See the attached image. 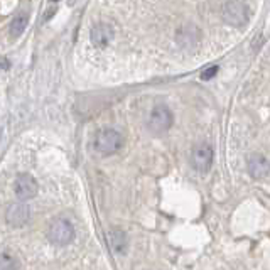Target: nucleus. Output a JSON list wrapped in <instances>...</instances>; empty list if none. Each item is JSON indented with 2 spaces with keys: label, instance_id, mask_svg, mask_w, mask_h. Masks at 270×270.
I'll return each mask as SVG.
<instances>
[{
  "label": "nucleus",
  "instance_id": "nucleus-4",
  "mask_svg": "<svg viewBox=\"0 0 270 270\" xmlns=\"http://www.w3.org/2000/svg\"><path fill=\"white\" fill-rule=\"evenodd\" d=\"M172 122H174V117H172L171 110L167 108L166 105H157V107H154L152 112H150L149 130L152 132L154 135H162L172 127Z\"/></svg>",
  "mask_w": 270,
  "mask_h": 270
},
{
  "label": "nucleus",
  "instance_id": "nucleus-12",
  "mask_svg": "<svg viewBox=\"0 0 270 270\" xmlns=\"http://www.w3.org/2000/svg\"><path fill=\"white\" fill-rule=\"evenodd\" d=\"M0 270H19L17 259L10 252L3 250L2 255H0Z\"/></svg>",
  "mask_w": 270,
  "mask_h": 270
},
{
  "label": "nucleus",
  "instance_id": "nucleus-6",
  "mask_svg": "<svg viewBox=\"0 0 270 270\" xmlns=\"http://www.w3.org/2000/svg\"><path fill=\"white\" fill-rule=\"evenodd\" d=\"M213 149H211V145L208 144H199L196 145L193 150H191V166L196 169L198 172H201V174H205L211 169V166H213Z\"/></svg>",
  "mask_w": 270,
  "mask_h": 270
},
{
  "label": "nucleus",
  "instance_id": "nucleus-13",
  "mask_svg": "<svg viewBox=\"0 0 270 270\" xmlns=\"http://www.w3.org/2000/svg\"><path fill=\"white\" fill-rule=\"evenodd\" d=\"M218 66H208V68L205 69V71L201 73V78L205 79V81H208V79H211V78H215L216 74H218Z\"/></svg>",
  "mask_w": 270,
  "mask_h": 270
},
{
  "label": "nucleus",
  "instance_id": "nucleus-7",
  "mask_svg": "<svg viewBox=\"0 0 270 270\" xmlns=\"http://www.w3.org/2000/svg\"><path fill=\"white\" fill-rule=\"evenodd\" d=\"M30 218V210L25 203H12L10 206L5 210V221L10 227L20 228Z\"/></svg>",
  "mask_w": 270,
  "mask_h": 270
},
{
  "label": "nucleus",
  "instance_id": "nucleus-1",
  "mask_svg": "<svg viewBox=\"0 0 270 270\" xmlns=\"http://www.w3.org/2000/svg\"><path fill=\"white\" fill-rule=\"evenodd\" d=\"M122 144H123L122 134L113 130V128H101V130L96 132L95 140H93L95 150L103 154V156H112V154L118 152L122 149Z\"/></svg>",
  "mask_w": 270,
  "mask_h": 270
},
{
  "label": "nucleus",
  "instance_id": "nucleus-10",
  "mask_svg": "<svg viewBox=\"0 0 270 270\" xmlns=\"http://www.w3.org/2000/svg\"><path fill=\"white\" fill-rule=\"evenodd\" d=\"M108 243H110V249L113 250L115 255H125L127 254V247H128V240H127V235L125 232L118 228H113L112 232L108 233Z\"/></svg>",
  "mask_w": 270,
  "mask_h": 270
},
{
  "label": "nucleus",
  "instance_id": "nucleus-3",
  "mask_svg": "<svg viewBox=\"0 0 270 270\" xmlns=\"http://www.w3.org/2000/svg\"><path fill=\"white\" fill-rule=\"evenodd\" d=\"M221 17L223 20L235 27H242L250 17V8L245 2H225L221 5Z\"/></svg>",
  "mask_w": 270,
  "mask_h": 270
},
{
  "label": "nucleus",
  "instance_id": "nucleus-14",
  "mask_svg": "<svg viewBox=\"0 0 270 270\" xmlns=\"http://www.w3.org/2000/svg\"><path fill=\"white\" fill-rule=\"evenodd\" d=\"M54 12H56V5H49V8H47V12H46V15H44V22H46V20H49L51 19V17H52V14H54Z\"/></svg>",
  "mask_w": 270,
  "mask_h": 270
},
{
  "label": "nucleus",
  "instance_id": "nucleus-11",
  "mask_svg": "<svg viewBox=\"0 0 270 270\" xmlns=\"http://www.w3.org/2000/svg\"><path fill=\"white\" fill-rule=\"evenodd\" d=\"M27 24H29V12H25V10L17 12V15H14V19L10 22L8 32H10V36L14 39L19 37V36H22V32L25 30V27H27Z\"/></svg>",
  "mask_w": 270,
  "mask_h": 270
},
{
  "label": "nucleus",
  "instance_id": "nucleus-5",
  "mask_svg": "<svg viewBox=\"0 0 270 270\" xmlns=\"http://www.w3.org/2000/svg\"><path fill=\"white\" fill-rule=\"evenodd\" d=\"M39 191V184L34 179V176L30 174H17V178L14 179V193L20 201H29V199L36 198Z\"/></svg>",
  "mask_w": 270,
  "mask_h": 270
},
{
  "label": "nucleus",
  "instance_id": "nucleus-15",
  "mask_svg": "<svg viewBox=\"0 0 270 270\" xmlns=\"http://www.w3.org/2000/svg\"><path fill=\"white\" fill-rule=\"evenodd\" d=\"M2 63H3V69H8V61L5 59V57L2 59Z\"/></svg>",
  "mask_w": 270,
  "mask_h": 270
},
{
  "label": "nucleus",
  "instance_id": "nucleus-9",
  "mask_svg": "<svg viewBox=\"0 0 270 270\" xmlns=\"http://www.w3.org/2000/svg\"><path fill=\"white\" fill-rule=\"evenodd\" d=\"M113 29L110 27L108 24H103V22H100V24L93 25L91 30H90V41L95 47H100V49H103V47H107L110 42L113 41Z\"/></svg>",
  "mask_w": 270,
  "mask_h": 270
},
{
  "label": "nucleus",
  "instance_id": "nucleus-2",
  "mask_svg": "<svg viewBox=\"0 0 270 270\" xmlns=\"http://www.w3.org/2000/svg\"><path fill=\"white\" fill-rule=\"evenodd\" d=\"M47 238L51 243L59 247L69 245L74 240V227L69 220L66 218H56L51 221L49 228H47Z\"/></svg>",
  "mask_w": 270,
  "mask_h": 270
},
{
  "label": "nucleus",
  "instance_id": "nucleus-8",
  "mask_svg": "<svg viewBox=\"0 0 270 270\" xmlns=\"http://www.w3.org/2000/svg\"><path fill=\"white\" fill-rule=\"evenodd\" d=\"M247 167H249V174L252 178L255 179H262V178H267L270 174V161L264 154H252L247 161Z\"/></svg>",
  "mask_w": 270,
  "mask_h": 270
}]
</instances>
